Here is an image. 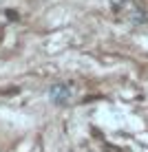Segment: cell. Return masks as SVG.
I'll return each mask as SVG.
<instances>
[{
	"mask_svg": "<svg viewBox=\"0 0 148 152\" xmlns=\"http://www.w3.org/2000/svg\"><path fill=\"white\" fill-rule=\"evenodd\" d=\"M130 22L144 24V22H148V15H146L144 11H139V9H133V11H130Z\"/></svg>",
	"mask_w": 148,
	"mask_h": 152,
	"instance_id": "cell-2",
	"label": "cell"
},
{
	"mask_svg": "<svg viewBox=\"0 0 148 152\" xmlns=\"http://www.w3.org/2000/svg\"><path fill=\"white\" fill-rule=\"evenodd\" d=\"M49 97L51 102L57 104V106H64V104L71 102L73 97V84L71 82H60V84H53L49 91Z\"/></svg>",
	"mask_w": 148,
	"mask_h": 152,
	"instance_id": "cell-1",
	"label": "cell"
},
{
	"mask_svg": "<svg viewBox=\"0 0 148 152\" xmlns=\"http://www.w3.org/2000/svg\"><path fill=\"white\" fill-rule=\"evenodd\" d=\"M4 15H7L9 20H18V13H15L13 9H9V11H4Z\"/></svg>",
	"mask_w": 148,
	"mask_h": 152,
	"instance_id": "cell-3",
	"label": "cell"
}]
</instances>
